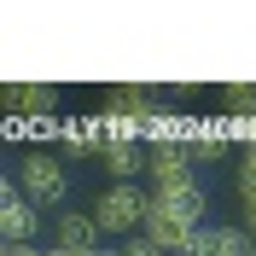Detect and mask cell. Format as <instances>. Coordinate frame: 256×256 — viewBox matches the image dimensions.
Instances as JSON below:
<instances>
[{
    "mask_svg": "<svg viewBox=\"0 0 256 256\" xmlns=\"http://www.w3.org/2000/svg\"><path fill=\"white\" fill-rule=\"evenodd\" d=\"M146 216H152V186L140 180H111V186L94 198V222L105 239H134L146 233Z\"/></svg>",
    "mask_w": 256,
    "mask_h": 256,
    "instance_id": "obj_1",
    "label": "cell"
},
{
    "mask_svg": "<svg viewBox=\"0 0 256 256\" xmlns=\"http://www.w3.org/2000/svg\"><path fill=\"white\" fill-rule=\"evenodd\" d=\"M12 180H18V192H24L30 204H41V210L64 204V192H70V169H64V152H47V146L24 152V158H18V169H12Z\"/></svg>",
    "mask_w": 256,
    "mask_h": 256,
    "instance_id": "obj_2",
    "label": "cell"
},
{
    "mask_svg": "<svg viewBox=\"0 0 256 256\" xmlns=\"http://www.w3.org/2000/svg\"><path fill=\"white\" fill-rule=\"evenodd\" d=\"M204 186L192 180V186H152V216L146 222H163V227H204Z\"/></svg>",
    "mask_w": 256,
    "mask_h": 256,
    "instance_id": "obj_3",
    "label": "cell"
},
{
    "mask_svg": "<svg viewBox=\"0 0 256 256\" xmlns=\"http://www.w3.org/2000/svg\"><path fill=\"white\" fill-rule=\"evenodd\" d=\"M0 105H6L12 122H41L47 128V116L58 111V88L52 82H6L0 88Z\"/></svg>",
    "mask_w": 256,
    "mask_h": 256,
    "instance_id": "obj_4",
    "label": "cell"
},
{
    "mask_svg": "<svg viewBox=\"0 0 256 256\" xmlns=\"http://www.w3.org/2000/svg\"><path fill=\"white\" fill-rule=\"evenodd\" d=\"M0 239L6 244H41V204H30L18 180L0 186Z\"/></svg>",
    "mask_w": 256,
    "mask_h": 256,
    "instance_id": "obj_5",
    "label": "cell"
},
{
    "mask_svg": "<svg viewBox=\"0 0 256 256\" xmlns=\"http://www.w3.org/2000/svg\"><path fill=\"white\" fill-rule=\"evenodd\" d=\"M99 163H105L111 180H140V175H152V146L146 140H105Z\"/></svg>",
    "mask_w": 256,
    "mask_h": 256,
    "instance_id": "obj_6",
    "label": "cell"
},
{
    "mask_svg": "<svg viewBox=\"0 0 256 256\" xmlns=\"http://www.w3.org/2000/svg\"><path fill=\"white\" fill-rule=\"evenodd\" d=\"M52 244H58V250H99L105 233H99L94 210H58V216H52Z\"/></svg>",
    "mask_w": 256,
    "mask_h": 256,
    "instance_id": "obj_7",
    "label": "cell"
},
{
    "mask_svg": "<svg viewBox=\"0 0 256 256\" xmlns=\"http://www.w3.org/2000/svg\"><path fill=\"white\" fill-rule=\"evenodd\" d=\"M152 186H192L198 180V163H192L186 146H152Z\"/></svg>",
    "mask_w": 256,
    "mask_h": 256,
    "instance_id": "obj_8",
    "label": "cell"
},
{
    "mask_svg": "<svg viewBox=\"0 0 256 256\" xmlns=\"http://www.w3.org/2000/svg\"><path fill=\"white\" fill-rule=\"evenodd\" d=\"M222 116H256V82H227L222 88Z\"/></svg>",
    "mask_w": 256,
    "mask_h": 256,
    "instance_id": "obj_9",
    "label": "cell"
},
{
    "mask_svg": "<svg viewBox=\"0 0 256 256\" xmlns=\"http://www.w3.org/2000/svg\"><path fill=\"white\" fill-rule=\"evenodd\" d=\"M250 250H256V239L244 233L239 222H233V227H227V222H216V256H250Z\"/></svg>",
    "mask_w": 256,
    "mask_h": 256,
    "instance_id": "obj_10",
    "label": "cell"
},
{
    "mask_svg": "<svg viewBox=\"0 0 256 256\" xmlns=\"http://www.w3.org/2000/svg\"><path fill=\"white\" fill-rule=\"evenodd\" d=\"M233 186L256 192V146H239V169H233Z\"/></svg>",
    "mask_w": 256,
    "mask_h": 256,
    "instance_id": "obj_11",
    "label": "cell"
},
{
    "mask_svg": "<svg viewBox=\"0 0 256 256\" xmlns=\"http://www.w3.org/2000/svg\"><path fill=\"white\" fill-rule=\"evenodd\" d=\"M233 192H239V227L256 239V192L250 186H233Z\"/></svg>",
    "mask_w": 256,
    "mask_h": 256,
    "instance_id": "obj_12",
    "label": "cell"
},
{
    "mask_svg": "<svg viewBox=\"0 0 256 256\" xmlns=\"http://www.w3.org/2000/svg\"><path fill=\"white\" fill-rule=\"evenodd\" d=\"M116 256H169V250H158L146 233H134V239H122V244H116Z\"/></svg>",
    "mask_w": 256,
    "mask_h": 256,
    "instance_id": "obj_13",
    "label": "cell"
},
{
    "mask_svg": "<svg viewBox=\"0 0 256 256\" xmlns=\"http://www.w3.org/2000/svg\"><path fill=\"white\" fill-rule=\"evenodd\" d=\"M0 256H58V244H6Z\"/></svg>",
    "mask_w": 256,
    "mask_h": 256,
    "instance_id": "obj_14",
    "label": "cell"
},
{
    "mask_svg": "<svg viewBox=\"0 0 256 256\" xmlns=\"http://www.w3.org/2000/svg\"><path fill=\"white\" fill-rule=\"evenodd\" d=\"M58 256H116V244H99V250H58Z\"/></svg>",
    "mask_w": 256,
    "mask_h": 256,
    "instance_id": "obj_15",
    "label": "cell"
},
{
    "mask_svg": "<svg viewBox=\"0 0 256 256\" xmlns=\"http://www.w3.org/2000/svg\"><path fill=\"white\" fill-rule=\"evenodd\" d=\"M250 256H256V250H250Z\"/></svg>",
    "mask_w": 256,
    "mask_h": 256,
    "instance_id": "obj_16",
    "label": "cell"
}]
</instances>
